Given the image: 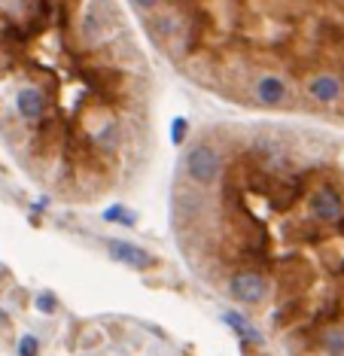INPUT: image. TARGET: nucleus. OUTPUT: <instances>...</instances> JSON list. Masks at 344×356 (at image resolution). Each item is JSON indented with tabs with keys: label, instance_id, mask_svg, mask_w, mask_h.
<instances>
[{
	"label": "nucleus",
	"instance_id": "f257e3e1",
	"mask_svg": "<svg viewBox=\"0 0 344 356\" xmlns=\"http://www.w3.org/2000/svg\"><path fill=\"white\" fill-rule=\"evenodd\" d=\"M229 293H231V298H238L244 304H259L265 298V293H268V283H265V277L259 271H253V268H241V271L231 274Z\"/></svg>",
	"mask_w": 344,
	"mask_h": 356
},
{
	"label": "nucleus",
	"instance_id": "7ed1b4c3",
	"mask_svg": "<svg viewBox=\"0 0 344 356\" xmlns=\"http://www.w3.org/2000/svg\"><path fill=\"white\" fill-rule=\"evenodd\" d=\"M311 213H314V219H320V223H339L341 213H344V201H341L339 189L329 186V183L320 186L311 195Z\"/></svg>",
	"mask_w": 344,
	"mask_h": 356
},
{
	"label": "nucleus",
	"instance_id": "1a4fd4ad",
	"mask_svg": "<svg viewBox=\"0 0 344 356\" xmlns=\"http://www.w3.org/2000/svg\"><path fill=\"white\" fill-rule=\"evenodd\" d=\"M222 320H226V323H229L231 329H235L244 341H256V344H262V335H259V332L253 329V326L244 323V317H241V314H235V311H226V314H222Z\"/></svg>",
	"mask_w": 344,
	"mask_h": 356
},
{
	"label": "nucleus",
	"instance_id": "f03ea898",
	"mask_svg": "<svg viewBox=\"0 0 344 356\" xmlns=\"http://www.w3.org/2000/svg\"><path fill=\"white\" fill-rule=\"evenodd\" d=\"M220 168H222L220 153L207 144H198L186 155V170L195 183H214L216 177H220Z\"/></svg>",
	"mask_w": 344,
	"mask_h": 356
},
{
	"label": "nucleus",
	"instance_id": "2eb2a0df",
	"mask_svg": "<svg viewBox=\"0 0 344 356\" xmlns=\"http://www.w3.org/2000/svg\"><path fill=\"white\" fill-rule=\"evenodd\" d=\"M0 323H3V326H6V314H3V311H0Z\"/></svg>",
	"mask_w": 344,
	"mask_h": 356
},
{
	"label": "nucleus",
	"instance_id": "9b49d317",
	"mask_svg": "<svg viewBox=\"0 0 344 356\" xmlns=\"http://www.w3.org/2000/svg\"><path fill=\"white\" fill-rule=\"evenodd\" d=\"M104 219H107V223H113V219H122V223L135 225V223H137V213H135V210L119 208V204H113V208H107V210H104Z\"/></svg>",
	"mask_w": 344,
	"mask_h": 356
},
{
	"label": "nucleus",
	"instance_id": "4468645a",
	"mask_svg": "<svg viewBox=\"0 0 344 356\" xmlns=\"http://www.w3.org/2000/svg\"><path fill=\"white\" fill-rule=\"evenodd\" d=\"M183 137H186V119L180 116V119H174V125H171V140L174 144H183Z\"/></svg>",
	"mask_w": 344,
	"mask_h": 356
},
{
	"label": "nucleus",
	"instance_id": "0eeeda50",
	"mask_svg": "<svg viewBox=\"0 0 344 356\" xmlns=\"http://www.w3.org/2000/svg\"><path fill=\"white\" fill-rule=\"evenodd\" d=\"M16 110L19 116L27 119V122H37L40 116L46 113V95L37 89V85H27L16 95Z\"/></svg>",
	"mask_w": 344,
	"mask_h": 356
},
{
	"label": "nucleus",
	"instance_id": "423d86ee",
	"mask_svg": "<svg viewBox=\"0 0 344 356\" xmlns=\"http://www.w3.org/2000/svg\"><path fill=\"white\" fill-rule=\"evenodd\" d=\"M256 98H259V104H265V107H280L290 98V89H286V82L280 80L277 74H265L256 80Z\"/></svg>",
	"mask_w": 344,
	"mask_h": 356
},
{
	"label": "nucleus",
	"instance_id": "20e7f679",
	"mask_svg": "<svg viewBox=\"0 0 344 356\" xmlns=\"http://www.w3.org/2000/svg\"><path fill=\"white\" fill-rule=\"evenodd\" d=\"M107 253L113 256L116 262H122V265H128V268H137V271H144V268L152 265V256L150 253L140 250L137 244H128V241H119V238L107 241Z\"/></svg>",
	"mask_w": 344,
	"mask_h": 356
},
{
	"label": "nucleus",
	"instance_id": "39448f33",
	"mask_svg": "<svg viewBox=\"0 0 344 356\" xmlns=\"http://www.w3.org/2000/svg\"><path fill=\"white\" fill-rule=\"evenodd\" d=\"M308 95L317 104H335L344 95V82L335 74H314L308 80Z\"/></svg>",
	"mask_w": 344,
	"mask_h": 356
},
{
	"label": "nucleus",
	"instance_id": "6e6552de",
	"mask_svg": "<svg viewBox=\"0 0 344 356\" xmlns=\"http://www.w3.org/2000/svg\"><path fill=\"white\" fill-rule=\"evenodd\" d=\"M268 198H271V204H275V210H286L299 198V180L284 183L277 192H268Z\"/></svg>",
	"mask_w": 344,
	"mask_h": 356
},
{
	"label": "nucleus",
	"instance_id": "9d476101",
	"mask_svg": "<svg viewBox=\"0 0 344 356\" xmlns=\"http://www.w3.org/2000/svg\"><path fill=\"white\" fill-rule=\"evenodd\" d=\"M323 347L332 356H341L344 353V326H332V329L323 332Z\"/></svg>",
	"mask_w": 344,
	"mask_h": 356
},
{
	"label": "nucleus",
	"instance_id": "ddd939ff",
	"mask_svg": "<svg viewBox=\"0 0 344 356\" xmlns=\"http://www.w3.org/2000/svg\"><path fill=\"white\" fill-rule=\"evenodd\" d=\"M55 308H58V302H55V296H52V293L37 296V311H40V314H52Z\"/></svg>",
	"mask_w": 344,
	"mask_h": 356
},
{
	"label": "nucleus",
	"instance_id": "f8f14e48",
	"mask_svg": "<svg viewBox=\"0 0 344 356\" xmlns=\"http://www.w3.org/2000/svg\"><path fill=\"white\" fill-rule=\"evenodd\" d=\"M40 353V341L34 335H22L19 341V356H37Z\"/></svg>",
	"mask_w": 344,
	"mask_h": 356
}]
</instances>
